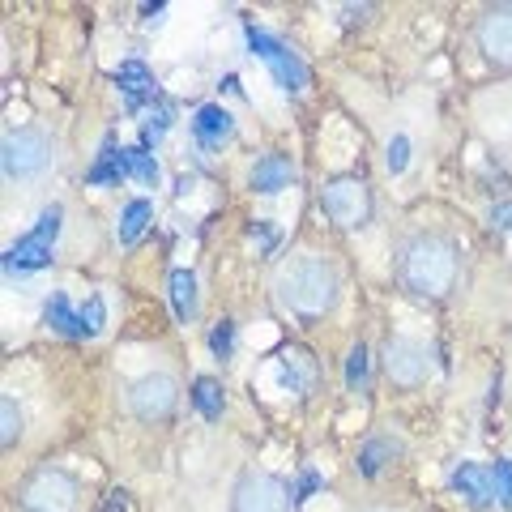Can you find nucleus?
Wrapping results in <instances>:
<instances>
[{
  "label": "nucleus",
  "mask_w": 512,
  "mask_h": 512,
  "mask_svg": "<svg viewBox=\"0 0 512 512\" xmlns=\"http://www.w3.org/2000/svg\"><path fill=\"white\" fill-rule=\"evenodd\" d=\"M291 180H295V167H291V158L278 150L261 154L248 171V184H252V192H261V197H278L282 188H291Z\"/></svg>",
  "instance_id": "obj_14"
},
{
  "label": "nucleus",
  "mask_w": 512,
  "mask_h": 512,
  "mask_svg": "<svg viewBox=\"0 0 512 512\" xmlns=\"http://www.w3.org/2000/svg\"><path fill=\"white\" fill-rule=\"evenodd\" d=\"M231 346H235V325H231V320H218L214 333H210V350H214L218 359H227Z\"/></svg>",
  "instance_id": "obj_29"
},
{
  "label": "nucleus",
  "mask_w": 512,
  "mask_h": 512,
  "mask_svg": "<svg viewBox=\"0 0 512 512\" xmlns=\"http://www.w3.org/2000/svg\"><path fill=\"white\" fill-rule=\"evenodd\" d=\"M124 171L133 175V180H141V184H158V163H154V154L150 150H141V146H128L124 150Z\"/></svg>",
  "instance_id": "obj_24"
},
{
  "label": "nucleus",
  "mask_w": 512,
  "mask_h": 512,
  "mask_svg": "<svg viewBox=\"0 0 512 512\" xmlns=\"http://www.w3.org/2000/svg\"><path fill=\"white\" fill-rule=\"evenodd\" d=\"M282 384L291 393H312L316 367H312V359L303 355V350H286V355H282Z\"/></svg>",
  "instance_id": "obj_21"
},
{
  "label": "nucleus",
  "mask_w": 512,
  "mask_h": 512,
  "mask_svg": "<svg viewBox=\"0 0 512 512\" xmlns=\"http://www.w3.org/2000/svg\"><path fill=\"white\" fill-rule=\"evenodd\" d=\"M397 282L414 299H444L457 286V248L440 231L410 235L397 252Z\"/></svg>",
  "instance_id": "obj_1"
},
{
  "label": "nucleus",
  "mask_w": 512,
  "mask_h": 512,
  "mask_svg": "<svg viewBox=\"0 0 512 512\" xmlns=\"http://www.w3.org/2000/svg\"><path fill=\"white\" fill-rule=\"evenodd\" d=\"M60 218L64 210L60 205H47V210L39 214V222L30 227L18 244H9L5 248V274H35V269H47L52 265V248H56V235H60Z\"/></svg>",
  "instance_id": "obj_3"
},
{
  "label": "nucleus",
  "mask_w": 512,
  "mask_h": 512,
  "mask_svg": "<svg viewBox=\"0 0 512 512\" xmlns=\"http://www.w3.org/2000/svg\"><path fill=\"white\" fill-rule=\"evenodd\" d=\"M316 487H320V474H316V470H303V474H299V487H295V508L308 504L312 495H316Z\"/></svg>",
  "instance_id": "obj_30"
},
{
  "label": "nucleus",
  "mask_w": 512,
  "mask_h": 512,
  "mask_svg": "<svg viewBox=\"0 0 512 512\" xmlns=\"http://www.w3.org/2000/svg\"><path fill=\"white\" fill-rule=\"evenodd\" d=\"M491 474H495V500H500V504L512 512V457L495 461Z\"/></svg>",
  "instance_id": "obj_28"
},
{
  "label": "nucleus",
  "mask_w": 512,
  "mask_h": 512,
  "mask_svg": "<svg viewBox=\"0 0 512 512\" xmlns=\"http://www.w3.org/2000/svg\"><path fill=\"white\" fill-rule=\"evenodd\" d=\"M320 205L325 214L338 222L342 231H359L367 218H372V188H367L359 175H342V180H329L320 188Z\"/></svg>",
  "instance_id": "obj_8"
},
{
  "label": "nucleus",
  "mask_w": 512,
  "mask_h": 512,
  "mask_svg": "<svg viewBox=\"0 0 512 512\" xmlns=\"http://www.w3.org/2000/svg\"><path fill=\"white\" fill-rule=\"evenodd\" d=\"M231 137H235V116L227 107L222 103L197 107V116H192V141H197L201 150H222Z\"/></svg>",
  "instance_id": "obj_12"
},
{
  "label": "nucleus",
  "mask_w": 512,
  "mask_h": 512,
  "mask_svg": "<svg viewBox=\"0 0 512 512\" xmlns=\"http://www.w3.org/2000/svg\"><path fill=\"white\" fill-rule=\"evenodd\" d=\"M18 436H22V410H18V402H13V393H5L0 397V444L13 448Z\"/></svg>",
  "instance_id": "obj_25"
},
{
  "label": "nucleus",
  "mask_w": 512,
  "mask_h": 512,
  "mask_svg": "<svg viewBox=\"0 0 512 512\" xmlns=\"http://www.w3.org/2000/svg\"><path fill=\"white\" fill-rule=\"evenodd\" d=\"M103 512H128V500H124V491H111V500Z\"/></svg>",
  "instance_id": "obj_33"
},
{
  "label": "nucleus",
  "mask_w": 512,
  "mask_h": 512,
  "mask_svg": "<svg viewBox=\"0 0 512 512\" xmlns=\"http://www.w3.org/2000/svg\"><path fill=\"white\" fill-rule=\"evenodd\" d=\"M338 269H333L320 252H295L291 261L278 265L274 291L278 303L295 316H325L333 303H338Z\"/></svg>",
  "instance_id": "obj_2"
},
{
  "label": "nucleus",
  "mask_w": 512,
  "mask_h": 512,
  "mask_svg": "<svg viewBox=\"0 0 512 512\" xmlns=\"http://www.w3.org/2000/svg\"><path fill=\"white\" fill-rule=\"evenodd\" d=\"M363 512H384V508H363Z\"/></svg>",
  "instance_id": "obj_35"
},
{
  "label": "nucleus",
  "mask_w": 512,
  "mask_h": 512,
  "mask_svg": "<svg viewBox=\"0 0 512 512\" xmlns=\"http://www.w3.org/2000/svg\"><path fill=\"white\" fill-rule=\"evenodd\" d=\"M491 227H500V231H512V201H500V205H491Z\"/></svg>",
  "instance_id": "obj_32"
},
{
  "label": "nucleus",
  "mask_w": 512,
  "mask_h": 512,
  "mask_svg": "<svg viewBox=\"0 0 512 512\" xmlns=\"http://www.w3.org/2000/svg\"><path fill=\"white\" fill-rule=\"evenodd\" d=\"M384 372H389L393 384L414 389V384H423L431 372V346L419 338H389L384 342Z\"/></svg>",
  "instance_id": "obj_10"
},
{
  "label": "nucleus",
  "mask_w": 512,
  "mask_h": 512,
  "mask_svg": "<svg viewBox=\"0 0 512 512\" xmlns=\"http://www.w3.org/2000/svg\"><path fill=\"white\" fill-rule=\"evenodd\" d=\"M124 402L141 423H163L175 414V406H180V380L171 372H146L141 380L128 384Z\"/></svg>",
  "instance_id": "obj_7"
},
{
  "label": "nucleus",
  "mask_w": 512,
  "mask_h": 512,
  "mask_svg": "<svg viewBox=\"0 0 512 512\" xmlns=\"http://www.w3.org/2000/svg\"><path fill=\"white\" fill-rule=\"evenodd\" d=\"M116 86L124 94V107L128 111H141L146 103H158V86H154V73L146 69L141 60H124L116 69Z\"/></svg>",
  "instance_id": "obj_15"
},
{
  "label": "nucleus",
  "mask_w": 512,
  "mask_h": 512,
  "mask_svg": "<svg viewBox=\"0 0 512 512\" xmlns=\"http://www.w3.org/2000/svg\"><path fill=\"white\" fill-rule=\"evenodd\" d=\"M77 500H82L77 478L56 470V466L35 470L18 491V508L22 512H77Z\"/></svg>",
  "instance_id": "obj_4"
},
{
  "label": "nucleus",
  "mask_w": 512,
  "mask_h": 512,
  "mask_svg": "<svg viewBox=\"0 0 512 512\" xmlns=\"http://www.w3.org/2000/svg\"><path fill=\"white\" fill-rule=\"evenodd\" d=\"M453 491L466 500L470 508H491L495 504V474L487 466H474V461H461V466L453 470Z\"/></svg>",
  "instance_id": "obj_13"
},
{
  "label": "nucleus",
  "mask_w": 512,
  "mask_h": 512,
  "mask_svg": "<svg viewBox=\"0 0 512 512\" xmlns=\"http://www.w3.org/2000/svg\"><path fill=\"white\" fill-rule=\"evenodd\" d=\"M402 457V440H393V436H372L363 448H359V457H355V470L363 478H376L393 466V461Z\"/></svg>",
  "instance_id": "obj_16"
},
{
  "label": "nucleus",
  "mask_w": 512,
  "mask_h": 512,
  "mask_svg": "<svg viewBox=\"0 0 512 512\" xmlns=\"http://www.w3.org/2000/svg\"><path fill=\"white\" fill-rule=\"evenodd\" d=\"M244 35H248V47H252V56H261L269 64V73H274V82L286 90V94H299L303 86H308V69H303V60L286 47L282 39H274L269 30L261 26H244Z\"/></svg>",
  "instance_id": "obj_9"
},
{
  "label": "nucleus",
  "mask_w": 512,
  "mask_h": 512,
  "mask_svg": "<svg viewBox=\"0 0 512 512\" xmlns=\"http://www.w3.org/2000/svg\"><path fill=\"white\" fill-rule=\"evenodd\" d=\"M124 150H116V137H103V146H99V158H94V167L86 171V184L94 188H103V184H120L124 180Z\"/></svg>",
  "instance_id": "obj_18"
},
{
  "label": "nucleus",
  "mask_w": 512,
  "mask_h": 512,
  "mask_svg": "<svg viewBox=\"0 0 512 512\" xmlns=\"http://www.w3.org/2000/svg\"><path fill=\"white\" fill-rule=\"evenodd\" d=\"M192 192V175H180V184H175V197H188Z\"/></svg>",
  "instance_id": "obj_34"
},
{
  "label": "nucleus",
  "mask_w": 512,
  "mask_h": 512,
  "mask_svg": "<svg viewBox=\"0 0 512 512\" xmlns=\"http://www.w3.org/2000/svg\"><path fill=\"white\" fill-rule=\"evenodd\" d=\"M252 239H256V244H261L265 252H274V248H278V231L269 227L265 218H256V227H252Z\"/></svg>",
  "instance_id": "obj_31"
},
{
  "label": "nucleus",
  "mask_w": 512,
  "mask_h": 512,
  "mask_svg": "<svg viewBox=\"0 0 512 512\" xmlns=\"http://www.w3.org/2000/svg\"><path fill=\"white\" fill-rule=\"evenodd\" d=\"M150 218H154V205L146 201V197H133L124 205V214H120V244L124 248H133L141 235H146V227H150Z\"/></svg>",
  "instance_id": "obj_20"
},
{
  "label": "nucleus",
  "mask_w": 512,
  "mask_h": 512,
  "mask_svg": "<svg viewBox=\"0 0 512 512\" xmlns=\"http://www.w3.org/2000/svg\"><path fill=\"white\" fill-rule=\"evenodd\" d=\"M82 329H86V338H99V333L107 329V303H103V295H90V299H86V308H82Z\"/></svg>",
  "instance_id": "obj_26"
},
{
  "label": "nucleus",
  "mask_w": 512,
  "mask_h": 512,
  "mask_svg": "<svg viewBox=\"0 0 512 512\" xmlns=\"http://www.w3.org/2000/svg\"><path fill=\"white\" fill-rule=\"evenodd\" d=\"M384 167H389V175H402L410 167V137L406 133H397L389 141V150H384Z\"/></svg>",
  "instance_id": "obj_27"
},
{
  "label": "nucleus",
  "mask_w": 512,
  "mask_h": 512,
  "mask_svg": "<svg viewBox=\"0 0 512 512\" xmlns=\"http://www.w3.org/2000/svg\"><path fill=\"white\" fill-rule=\"evenodd\" d=\"M367 376H372V355H367V346L355 342L346 355V389L350 393H363L367 389Z\"/></svg>",
  "instance_id": "obj_23"
},
{
  "label": "nucleus",
  "mask_w": 512,
  "mask_h": 512,
  "mask_svg": "<svg viewBox=\"0 0 512 512\" xmlns=\"http://www.w3.org/2000/svg\"><path fill=\"white\" fill-rule=\"evenodd\" d=\"M291 508H295V491L286 487V478L269 470L239 474L231 491V512H291Z\"/></svg>",
  "instance_id": "obj_6"
},
{
  "label": "nucleus",
  "mask_w": 512,
  "mask_h": 512,
  "mask_svg": "<svg viewBox=\"0 0 512 512\" xmlns=\"http://www.w3.org/2000/svg\"><path fill=\"white\" fill-rule=\"evenodd\" d=\"M0 163H5L9 180H35L52 167V137L43 128H9L5 146H0Z\"/></svg>",
  "instance_id": "obj_5"
},
{
  "label": "nucleus",
  "mask_w": 512,
  "mask_h": 512,
  "mask_svg": "<svg viewBox=\"0 0 512 512\" xmlns=\"http://www.w3.org/2000/svg\"><path fill=\"white\" fill-rule=\"evenodd\" d=\"M192 406L201 410V419L214 423L222 414V384L214 376H197V380H192Z\"/></svg>",
  "instance_id": "obj_22"
},
{
  "label": "nucleus",
  "mask_w": 512,
  "mask_h": 512,
  "mask_svg": "<svg viewBox=\"0 0 512 512\" xmlns=\"http://www.w3.org/2000/svg\"><path fill=\"white\" fill-rule=\"evenodd\" d=\"M167 295H171L175 320H180V325H188V320L197 316V278H192V269H171Z\"/></svg>",
  "instance_id": "obj_17"
},
{
  "label": "nucleus",
  "mask_w": 512,
  "mask_h": 512,
  "mask_svg": "<svg viewBox=\"0 0 512 512\" xmlns=\"http://www.w3.org/2000/svg\"><path fill=\"white\" fill-rule=\"evenodd\" d=\"M43 325L52 329V333H60V338H86V329H82V312H73L69 308V299L64 295H52L43 303Z\"/></svg>",
  "instance_id": "obj_19"
},
{
  "label": "nucleus",
  "mask_w": 512,
  "mask_h": 512,
  "mask_svg": "<svg viewBox=\"0 0 512 512\" xmlns=\"http://www.w3.org/2000/svg\"><path fill=\"white\" fill-rule=\"evenodd\" d=\"M474 43L495 69H512V5H491L474 26Z\"/></svg>",
  "instance_id": "obj_11"
}]
</instances>
